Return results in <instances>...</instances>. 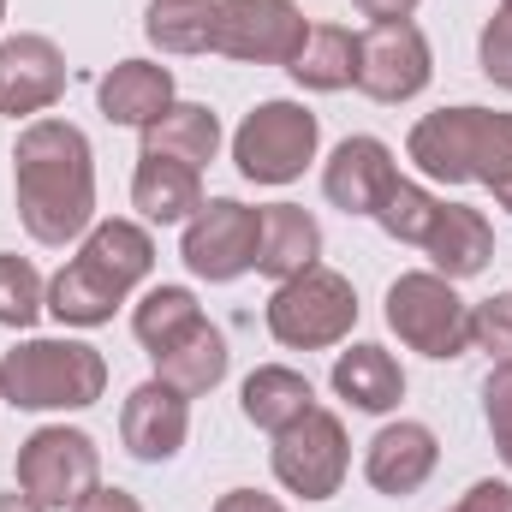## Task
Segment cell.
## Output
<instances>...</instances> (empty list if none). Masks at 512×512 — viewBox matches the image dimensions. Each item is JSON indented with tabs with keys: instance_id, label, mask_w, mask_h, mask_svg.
Returning a JSON list of instances; mask_svg holds the SVG:
<instances>
[{
	"instance_id": "obj_1",
	"label": "cell",
	"mask_w": 512,
	"mask_h": 512,
	"mask_svg": "<svg viewBox=\"0 0 512 512\" xmlns=\"http://www.w3.org/2000/svg\"><path fill=\"white\" fill-rule=\"evenodd\" d=\"M18 221L36 245H72L96 221V155L72 120H30L12 149Z\"/></svg>"
},
{
	"instance_id": "obj_2",
	"label": "cell",
	"mask_w": 512,
	"mask_h": 512,
	"mask_svg": "<svg viewBox=\"0 0 512 512\" xmlns=\"http://www.w3.org/2000/svg\"><path fill=\"white\" fill-rule=\"evenodd\" d=\"M155 268V239L137 221H102L84 233L78 256L48 280V316L66 328H102L126 304L137 280Z\"/></svg>"
},
{
	"instance_id": "obj_3",
	"label": "cell",
	"mask_w": 512,
	"mask_h": 512,
	"mask_svg": "<svg viewBox=\"0 0 512 512\" xmlns=\"http://www.w3.org/2000/svg\"><path fill=\"white\" fill-rule=\"evenodd\" d=\"M405 155L441 179V185H489L501 191L512 179V114H489V108H435L423 114L411 137H405Z\"/></svg>"
},
{
	"instance_id": "obj_4",
	"label": "cell",
	"mask_w": 512,
	"mask_h": 512,
	"mask_svg": "<svg viewBox=\"0 0 512 512\" xmlns=\"http://www.w3.org/2000/svg\"><path fill=\"white\" fill-rule=\"evenodd\" d=\"M108 393V358L84 340H24L0 358V399L18 411H84Z\"/></svg>"
},
{
	"instance_id": "obj_5",
	"label": "cell",
	"mask_w": 512,
	"mask_h": 512,
	"mask_svg": "<svg viewBox=\"0 0 512 512\" xmlns=\"http://www.w3.org/2000/svg\"><path fill=\"white\" fill-rule=\"evenodd\" d=\"M358 322V292L346 274L334 268H304L292 280L274 286L268 298V334L286 346V352H322V346H340Z\"/></svg>"
},
{
	"instance_id": "obj_6",
	"label": "cell",
	"mask_w": 512,
	"mask_h": 512,
	"mask_svg": "<svg viewBox=\"0 0 512 512\" xmlns=\"http://www.w3.org/2000/svg\"><path fill=\"white\" fill-rule=\"evenodd\" d=\"M387 328L423 358H465L471 352V304L435 268H411L387 286Z\"/></svg>"
},
{
	"instance_id": "obj_7",
	"label": "cell",
	"mask_w": 512,
	"mask_h": 512,
	"mask_svg": "<svg viewBox=\"0 0 512 512\" xmlns=\"http://www.w3.org/2000/svg\"><path fill=\"white\" fill-rule=\"evenodd\" d=\"M322 126L310 108L298 102H262L245 114V126L233 131V161L251 185H292L310 161H316Z\"/></svg>"
},
{
	"instance_id": "obj_8",
	"label": "cell",
	"mask_w": 512,
	"mask_h": 512,
	"mask_svg": "<svg viewBox=\"0 0 512 512\" xmlns=\"http://www.w3.org/2000/svg\"><path fill=\"white\" fill-rule=\"evenodd\" d=\"M96 483H102V453H96V441L84 429L48 423L18 447V489L42 512L78 507Z\"/></svg>"
},
{
	"instance_id": "obj_9",
	"label": "cell",
	"mask_w": 512,
	"mask_h": 512,
	"mask_svg": "<svg viewBox=\"0 0 512 512\" xmlns=\"http://www.w3.org/2000/svg\"><path fill=\"white\" fill-rule=\"evenodd\" d=\"M346 465H352L346 423L322 405L274 435V483L298 501H334L346 483Z\"/></svg>"
},
{
	"instance_id": "obj_10",
	"label": "cell",
	"mask_w": 512,
	"mask_h": 512,
	"mask_svg": "<svg viewBox=\"0 0 512 512\" xmlns=\"http://www.w3.org/2000/svg\"><path fill=\"white\" fill-rule=\"evenodd\" d=\"M256 239H262V209L239 203V197H209L191 221H185V268L209 286H227L256 268Z\"/></svg>"
},
{
	"instance_id": "obj_11",
	"label": "cell",
	"mask_w": 512,
	"mask_h": 512,
	"mask_svg": "<svg viewBox=\"0 0 512 512\" xmlns=\"http://www.w3.org/2000/svg\"><path fill=\"white\" fill-rule=\"evenodd\" d=\"M429 78H435V54L411 18H387L358 36V90L370 102H411L429 90Z\"/></svg>"
},
{
	"instance_id": "obj_12",
	"label": "cell",
	"mask_w": 512,
	"mask_h": 512,
	"mask_svg": "<svg viewBox=\"0 0 512 512\" xmlns=\"http://www.w3.org/2000/svg\"><path fill=\"white\" fill-rule=\"evenodd\" d=\"M304 36L310 24L298 0H221V18H215V54L245 66H292Z\"/></svg>"
},
{
	"instance_id": "obj_13",
	"label": "cell",
	"mask_w": 512,
	"mask_h": 512,
	"mask_svg": "<svg viewBox=\"0 0 512 512\" xmlns=\"http://www.w3.org/2000/svg\"><path fill=\"white\" fill-rule=\"evenodd\" d=\"M66 96V54L48 36H6L0 42V114L30 120Z\"/></svg>"
},
{
	"instance_id": "obj_14",
	"label": "cell",
	"mask_w": 512,
	"mask_h": 512,
	"mask_svg": "<svg viewBox=\"0 0 512 512\" xmlns=\"http://www.w3.org/2000/svg\"><path fill=\"white\" fill-rule=\"evenodd\" d=\"M120 435H126V453L143 465H167L179 459L185 435H191V399L179 387H167L161 376L126 393V411H120Z\"/></svg>"
},
{
	"instance_id": "obj_15",
	"label": "cell",
	"mask_w": 512,
	"mask_h": 512,
	"mask_svg": "<svg viewBox=\"0 0 512 512\" xmlns=\"http://www.w3.org/2000/svg\"><path fill=\"white\" fill-rule=\"evenodd\" d=\"M393 185H399V167H393V149L382 137H346L322 167V197L334 209H346V215L376 221V209L387 203Z\"/></svg>"
},
{
	"instance_id": "obj_16",
	"label": "cell",
	"mask_w": 512,
	"mask_h": 512,
	"mask_svg": "<svg viewBox=\"0 0 512 512\" xmlns=\"http://www.w3.org/2000/svg\"><path fill=\"white\" fill-rule=\"evenodd\" d=\"M435 465H441V441H435V429L429 423H387L382 435L370 441V453H364V477H370V489L376 495H417L429 477H435Z\"/></svg>"
},
{
	"instance_id": "obj_17",
	"label": "cell",
	"mask_w": 512,
	"mask_h": 512,
	"mask_svg": "<svg viewBox=\"0 0 512 512\" xmlns=\"http://www.w3.org/2000/svg\"><path fill=\"white\" fill-rule=\"evenodd\" d=\"M96 102H102V120H108V126L149 131L167 108H173V72L155 66V60H120L114 72H102Z\"/></svg>"
},
{
	"instance_id": "obj_18",
	"label": "cell",
	"mask_w": 512,
	"mask_h": 512,
	"mask_svg": "<svg viewBox=\"0 0 512 512\" xmlns=\"http://www.w3.org/2000/svg\"><path fill=\"white\" fill-rule=\"evenodd\" d=\"M417 251L435 262V274H447V280H471V274H483L489 256H495V227H489L477 209H465V203H441Z\"/></svg>"
},
{
	"instance_id": "obj_19",
	"label": "cell",
	"mask_w": 512,
	"mask_h": 512,
	"mask_svg": "<svg viewBox=\"0 0 512 512\" xmlns=\"http://www.w3.org/2000/svg\"><path fill=\"white\" fill-rule=\"evenodd\" d=\"M316 256H322V227H316L310 209H298V203H268V209H262L256 274H268V280L280 286V280L316 268Z\"/></svg>"
},
{
	"instance_id": "obj_20",
	"label": "cell",
	"mask_w": 512,
	"mask_h": 512,
	"mask_svg": "<svg viewBox=\"0 0 512 512\" xmlns=\"http://www.w3.org/2000/svg\"><path fill=\"white\" fill-rule=\"evenodd\" d=\"M131 203L143 209V221L173 227V221H191V215L203 209V179H197V167L143 149V161H137V173H131Z\"/></svg>"
},
{
	"instance_id": "obj_21",
	"label": "cell",
	"mask_w": 512,
	"mask_h": 512,
	"mask_svg": "<svg viewBox=\"0 0 512 512\" xmlns=\"http://www.w3.org/2000/svg\"><path fill=\"white\" fill-rule=\"evenodd\" d=\"M334 393L352 405V411H370V417H382L393 411L399 399H405V370H399V358L387 352V346H352V352H340L334 358Z\"/></svg>"
},
{
	"instance_id": "obj_22",
	"label": "cell",
	"mask_w": 512,
	"mask_h": 512,
	"mask_svg": "<svg viewBox=\"0 0 512 512\" xmlns=\"http://www.w3.org/2000/svg\"><path fill=\"white\" fill-rule=\"evenodd\" d=\"M155 376H161L167 387H179L185 399L221 387L227 382V340H221V328L203 316L185 340H173L167 352H155Z\"/></svg>"
},
{
	"instance_id": "obj_23",
	"label": "cell",
	"mask_w": 512,
	"mask_h": 512,
	"mask_svg": "<svg viewBox=\"0 0 512 512\" xmlns=\"http://www.w3.org/2000/svg\"><path fill=\"white\" fill-rule=\"evenodd\" d=\"M292 84H304V90H352L358 84V36L346 30V24H310V36H304V48L292 54Z\"/></svg>"
},
{
	"instance_id": "obj_24",
	"label": "cell",
	"mask_w": 512,
	"mask_h": 512,
	"mask_svg": "<svg viewBox=\"0 0 512 512\" xmlns=\"http://www.w3.org/2000/svg\"><path fill=\"white\" fill-rule=\"evenodd\" d=\"M143 149L149 155H173V161H185V167H209L215 155H221V120H215V108H203V102H173L155 126L143 131Z\"/></svg>"
},
{
	"instance_id": "obj_25",
	"label": "cell",
	"mask_w": 512,
	"mask_h": 512,
	"mask_svg": "<svg viewBox=\"0 0 512 512\" xmlns=\"http://www.w3.org/2000/svg\"><path fill=\"white\" fill-rule=\"evenodd\" d=\"M239 405H245V417H251L256 429L280 435V429H292L304 411H316V387L304 382L298 370H286V364H262V370L245 376Z\"/></svg>"
},
{
	"instance_id": "obj_26",
	"label": "cell",
	"mask_w": 512,
	"mask_h": 512,
	"mask_svg": "<svg viewBox=\"0 0 512 512\" xmlns=\"http://www.w3.org/2000/svg\"><path fill=\"white\" fill-rule=\"evenodd\" d=\"M215 18L221 0H149L143 36L161 54H215Z\"/></svg>"
},
{
	"instance_id": "obj_27",
	"label": "cell",
	"mask_w": 512,
	"mask_h": 512,
	"mask_svg": "<svg viewBox=\"0 0 512 512\" xmlns=\"http://www.w3.org/2000/svg\"><path fill=\"white\" fill-rule=\"evenodd\" d=\"M197 322H203V304H197L185 286H155V292H143V304L131 310V334L149 346V358L167 352L173 340H185Z\"/></svg>"
},
{
	"instance_id": "obj_28",
	"label": "cell",
	"mask_w": 512,
	"mask_h": 512,
	"mask_svg": "<svg viewBox=\"0 0 512 512\" xmlns=\"http://www.w3.org/2000/svg\"><path fill=\"white\" fill-rule=\"evenodd\" d=\"M48 310V286L24 256H0V328H30Z\"/></svg>"
},
{
	"instance_id": "obj_29",
	"label": "cell",
	"mask_w": 512,
	"mask_h": 512,
	"mask_svg": "<svg viewBox=\"0 0 512 512\" xmlns=\"http://www.w3.org/2000/svg\"><path fill=\"white\" fill-rule=\"evenodd\" d=\"M435 209H441V197H429L423 185L399 179V185L387 191V203L376 209V221H382V233H387V239H399V245H423V233H429Z\"/></svg>"
},
{
	"instance_id": "obj_30",
	"label": "cell",
	"mask_w": 512,
	"mask_h": 512,
	"mask_svg": "<svg viewBox=\"0 0 512 512\" xmlns=\"http://www.w3.org/2000/svg\"><path fill=\"white\" fill-rule=\"evenodd\" d=\"M471 346L495 364H512V292H495L471 310Z\"/></svg>"
},
{
	"instance_id": "obj_31",
	"label": "cell",
	"mask_w": 512,
	"mask_h": 512,
	"mask_svg": "<svg viewBox=\"0 0 512 512\" xmlns=\"http://www.w3.org/2000/svg\"><path fill=\"white\" fill-rule=\"evenodd\" d=\"M483 417H489V435H495V447H501V459H507V471H512V364L489 370V382H483Z\"/></svg>"
},
{
	"instance_id": "obj_32",
	"label": "cell",
	"mask_w": 512,
	"mask_h": 512,
	"mask_svg": "<svg viewBox=\"0 0 512 512\" xmlns=\"http://www.w3.org/2000/svg\"><path fill=\"white\" fill-rule=\"evenodd\" d=\"M477 60H483V78L512 90V12L501 6L489 24H483V42H477Z\"/></svg>"
},
{
	"instance_id": "obj_33",
	"label": "cell",
	"mask_w": 512,
	"mask_h": 512,
	"mask_svg": "<svg viewBox=\"0 0 512 512\" xmlns=\"http://www.w3.org/2000/svg\"><path fill=\"white\" fill-rule=\"evenodd\" d=\"M453 512H512V489L507 483H471V495Z\"/></svg>"
},
{
	"instance_id": "obj_34",
	"label": "cell",
	"mask_w": 512,
	"mask_h": 512,
	"mask_svg": "<svg viewBox=\"0 0 512 512\" xmlns=\"http://www.w3.org/2000/svg\"><path fill=\"white\" fill-rule=\"evenodd\" d=\"M72 512H143V501H137V495H126V489H102V483H96V489H90V495H84Z\"/></svg>"
},
{
	"instance_id": "obj_35",
	"label": "cell",
	"mask_w": 512,
	"mask_h": 512,
	"mask_svg": "<svg viewBox=\"0 0 512 512\" xmlns=\"http://www.w3.org/2000/svg\"><path fill=\"white\" fill-rule=\"evenodd\" d=\"M215 512H286L274 495H256V489H227L221 501H215Z\"/></svg>"
},
{
	"instance_id": "obj_36",
	"label": "cell",
	"mask_w": 512,
	"mask_h": 512,
	"mask_svg": "<svg viewBox=\"0 0 512 512\" xmlns=\"http://www.w3.org/2000/svg\"><path fill=\"white\" fill-rule=\"evenodd\" d=\"M364 18H376V24H387V18H411L417 12V0H352Z\"/></svg>"
},
{
	"instance_id": "obj_37",
	"label": "cell",
	"mask_w": 512,
	"mask_h": 512,
	"mask_svg": "<svg viewBox=\"0 0 512 512\" xmlns=\"http://www.w3.org/2000/svg\"><path fill=\"white\" fill-rule=\"evenodd\" d=\"M0 512H42V507H36L24 489H12V495H0Z\"/></svg>"
},
{
	"instance_id": "obj_38",
	"label": "cell",
	"mask_w": 512,
	"mask_h": 512,
	"mask_svg": "<svg viewBox=\"0 0 512 512\" xmlns=\"http://www.w3.org/2000/svg\"><path fill=\"white\" fill-rule=\"evenodd\" d=\"M495 203H501V209H507V215H512V179H507V185H501V191H495Z\"/></svg>"
},
{
	"instance_id": "obj_39",
	"label": "cell",
	"mask_w": 512,
	"mask_h": 512,
	"mask_svg": "<svg viewBox=\"0 0 512 512\" xmlns=\"http://www.w3.org/2000/svg\"><path fill=\"white\" fill-rule=\"evenodd\" d=\"M0 18H6V0H0Z\"/></svg>"
},
{
	"instance_id": "obj_40",
	"label": "cell",
	"mask_w": 512,
	"mask_h": 512,
	"mask_svg": "<svg viewBox=\"0 0 512 512\" xmlns=\"http://www.w3.org/2000/svg\"><path fill=\"white\" fill-rule=\"evenodd\" d=\"M501 6H507V12H512V0H501Z\"/></svg>"
}]
</instances>
